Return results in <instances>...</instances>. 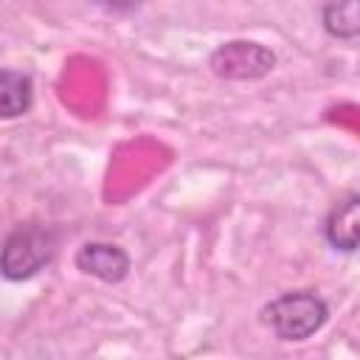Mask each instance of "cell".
<instances>
[{"label": "cell", "mask_w": 360, "mask_h": 360, "mask_svg": "<svg viewBox=\"0 0 360 360\" xmlns=\"http://www.w3.org/2000/svg\"><path fill=\"white\" fill-rule=\"evenodd\" d=\"M56 253V233L51 228H17L0 248V273L8 281H22L39 273Z\"/></svg>", "instance_id": "cell-1"}, {"label": "cell", "mask_w": 360, "mask_h": 360, "mask_svg": "<svg viewBox=\"0 0 360 360\" xmlns=\"http://www.w3.org/2000/svg\"><path fill=\"white\" fill-rule=\"evenodd\" d=\"M329 318L323 298L315 292H287L264 307V321L281 340H307Z\"/></svg>", "instance_id": "cell-2"}, {"label": "cell", "mask_w": 360, "mask_h": 360, "mask_svg": "<svg viewBox=\"0 0 360 360\" xmlns=\"http://www.w3.org/2000/svg\"><path fill=\"white\" fill-rule=\"evenodd\" d=\"M211 70L222 79H262L273 70L276 65V56L270 48L259 45V42H248V39H233V42H225L219 45L211 59H208Z\"/></svg>", "instance_id": "cell-3"}, {"label": "cell", "mask_w": 360, "mask_h": 360, "mask_svg": "<svg viewBox=\"0 0 360 360\" xmlns=\"http://www.w3.org/2000/svg\"><path fill=\"white\" fill-rule=\"evenodd\" d=\"M76 267L82 273H87V276H96V278H101L107 284H115L129 273V256L115 245L87 242L76 253Z\"/></svg>", "instance_id": "cell-4"}, {"label": "cell", "mask_w": 360, "mask_h": 360, "mask_svg": "<svg viewBox=\"0 0 360 360\" xmlns=\"http://www.w3.org/2000/svg\"><path fill=\"white\" fill-rule=\"evenodd\" d=\"M326 239L352 253L357 248V239H360V197L352 194L349 200H343L326 219Z\"/></svg>", "instance_id": "cell-5"}, {"label": "cell", "mask_w": 360, "mask_h": 360, "mask_svg": "<svg viewBox=\"0 0 360 360\" xmlns=\"http://www.w3.org/2000/svg\"><path fill=\"white\" fill-rule=\"evenodd\" d=\"M31 101V79L17 70H0V118H17L28 112Z\"/></svg>", "instance_id": "cell-6"}, {"label": "cell", "mask_w": 360, "mask_h": 360, "mask_svg": "<svg viewBox=\"0 0 360 360\" xmlns=\"http://www.w3.org/2000/svg\"><path fill=\"white\" fill-rule=\"evenodd\" d=\"M323 25L338 39H357L360 34V0H338L323 11Z\"/></svg>", "instance_id": "cell-7"}, {"label": "cell", "mask_w": 360, "mask_h": 360, "mask_svg": "<svg viewBox=\"0 0 360 360\" xmlns=\"http://www.w3.org/2000/svg\"><path fill=\"white\" fill-rule=\"evenodd\" d=\"M107 8H115V11H129L135 6H141V0H101Z\"/></svg>", "instance_id": "cell-8"}]
</instances>
